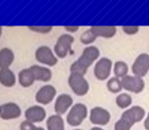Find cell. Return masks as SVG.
<instances>
[{"label":"cell","mask_w":149,"mask_h":130,"mask_svg":"<svg viewBox=\"0 0 149 130\" xmlns=\"http://www.w3.org/2000/svg\"><path fill=\"white\" fill-rule=\"evenodd\" d=\"M100 56V51L96 46H87L83 50L80 57L74 61L70 66L71 73H79L81 75H85L92 63L98 60Z\"/></svg>","instance_id":"1"},{"label":"cell","mask_w":149,"mask_h":130,"mask_svg":"<svg viewBox=\"0 0 149 130\" xmlns=\"http://www.w3.org/2000/svg\"><path fill=\"white\" fill-rule=\"evenodd\" d=\"M87 114H88V110L87 107L84 104L81 103H77V104L73 105L72 108L69 110L68 114H67V123L70 126L76 127L82 124L83 121L86 119Z\"/></svg>","instance_id":"2"},{"label":"cell","mask_w":149,"mask_h":130,"mask_svg":"<svg viewBox=\"0 0 149 130\" xmlns=\"http://www.w3.org/2000/svg\"><path fill=\"white\" fill-rule=\"evenodd\" d=\"M68 85L76 96L82 97L89 92V83L84 75L79 73H70L68 77Z\"/></svg>","instance_id":"3"},{"label":"cell","mask_w":149,"mask_h":130,"mask_svg":"<svg viewBox=\"0 0 149 130\" xmlns=\"http://www.w3.org/2000/svg\"><path fill=\"white\" fill-rule=\"evenodd\" d=\"M73 43H74V37L71 36L70 34L61 35L54 46V51H55L56 56L62 58V59L66 57L70 52Z\"/></svg>","instance_id":"4"},{"label":"cell","mask_w":149,"mask_h":130,"mask_svg":"<svg viewBox=\"0 0 149 130\" xmlns=\"http://www.w3.org/2000/svg\"><path fill=\"white\" fill-rule=\"evenodd\" d=\"M113 69V62L110 58L102 57L96 61L93 68L94 76L98 80H107L110 77Z\"/></svg>","instance_id":"5"},{"label":"cell","mask_w":149,"mask_h":130,"mask_svg":"<svg viewBox=\"0 0 149 130\" xmlns=\"http://www.w3.org/2000/svg\"><path fill=\"white\" fill-rule=\"evenodd\" d=\"M122 85H123V89H126L129 93L133 94H140L143 92L144 87H145V82H144L143 78L139 76H135V75H129L123 77L121 79Z\"/></svg>","instance_id":"6"},{"label":"cell","mask_w":149,"mask_h":130,"mask_svg":"<svg viewBox=\"0 0 149 130\" xmlns=\"http://www.w3.org/2000/svg\"><path fill=\"white\" fill-rule=\"evenodd\" d=\"M35 57L39 63L48 65V66H54L58 62L57 56L48 46H41L38 48L35 52Z\"/></svg>","instance_id":"7"},{"label":"cell","mask_w":149,"mask_h":130,"mask_svg":"<svg viewBox=\"0 0 149 130\" xmlns=\"http://www.w3.org/2000/svg\"><path fill=\"white\" fill-rule=\"evenodd\" d=\"M89 120L96 126H106L111 121V113L102 107H94L90 110Z\"/></svg>","instance_id":"8"},{"label":"cell","mask_w":149,"mask_h":130,"mask_svg":"<svg viewBox=\"0 0 149 130\" xmlns=\"http://www.w3.org/2000/svg\"><path fill=\"white\" fill-rule=\"evenodd\" d=\"M146 112L142 107L140 106H131L129 109L124 111L121 118L124 119L126 122L129 123L131 126H134L136 123L142 121L145 118Z\"/></svg>","instance_id":"9"},{"label":"cell","mask_w":149,"mask_h":130,"mask_svg":"<svg viewBox=\"0 0 149 130\" xmlns=\"http://www.w3.org/2000/svg\"><path fill=\"white\" fill-rule=\"evenodd\" d=\"M149 71V54L142 53L136 57L132 64V73L135 76L143 78Z\"/></svg>","instance_id":"10"},{"label":"cell","mask_w":149,"mask_h":130,"mask_svg":"<svg viewBox=\"0 0 149 130\" xmlns=\"http://www.w3.org/2000/svg\"><path fill=\"white\" fill-rule=\"evenodd\" d=\"M22 115V110L19 106L15 103H5L0 105V119L3 120H12L17 119Z\"/></svg>","instance_id":"11"},{"label":"cell","mask_w":149,"mask_h":130,"mask_svg":"<svg viewBox=\"0 0 149 130\" xmlns=\"http://www.w3.org/2000/svg\"><path fill=\"white\" fill-rule=\"evenodd\" d=\"M57 95L56 89L51 85H46L42 87L36 94V101L41 105H48L54 100Z\"/></svg>","instance_id":"12"},{"label":"cell","mask_w":149,"mask_h":130,"mask_svg":"<svg viewBox=\"0 0 149 130\" xmlns=\"http://www.w3.org/2000/svg\"><path fill=\"white\" fill-rule=\"evenodd\" d=\"M73 106V99L68 94H62V95L58 96L55 101V106H54V110H55L56 114L63 115L70 110Z\"/></svg>","instance_id":"13"},{"label":"cell","mask_w":149,"mask_h":130,"mask_svg":"<svg viewBox=\"0 0 149 130\" xmlns=\"http://www.w3.org/2000/svg\"><path fill=\"white\" fill-rule=\"evenodd\" d=\"M46 110L41 106H31L28 108L24 112L26 120L30 121L31 123L43 122L46 119Z\"/></svg>","instance_id":"14"},{"label":"cell","mask_w":149,"mask_h":130,"mask_svg":"<svg viewBox=\"0 0 149 130\" xmlns=\"http://www.w3.org/2000/svg\"><path fill=\"white\" fill-rule=\"evenodd\" d=\"M90 31L96 36V38H111L115 37L117 34V28L115 26H92Z\"/></svg>","instance_id":"15"},{"label":"cell","mask_w":149,"mask_h":130,"mask_svg":"<svg viewBox=\"0 0 149 130\" xmlns=\"http://www.w3.org/2000/svg\"><path fill=\"white\" fill-rule=\"evenodd\" d=\"M31 70L33 71V75H35L36 80L40 81H49L52 78V71L51 69L47 68L45 66H41V65H33L30 67Z\"/></svg>","instance_id":"16"},{"label":"cell","mask_w":149,"mask_h":130,"mask_svg":"<svg viewBox=\"0 0 149 130\" xmlns=\"http://www.w3.org/2000/svg\"><path fill=\"white\" fill-rule=\"evenodd\" d=\"M0 83L6 87H11L16 83L15 74L10 68L0 69Z\"/></svg>","instance_id":"17"},{"label":"cell","mask_w":149,"mask_h":130,"mask_svg":"<svg viewBox=\"0 0 149 130\" xmlns=\"http://www.w3.org/2000/svg\"><path fill=\"white\" fill-rule=\"evenodd\" d=\"M14 61V53L9 48L0 49V69L9 68V66Z\"/></svg>","instance_id":"18"},{"label":"cell","mask_w":149,"mask_h":130,"mask_svg":"<svg viewBox=\"0 0 149 130\" xmlns=\"http://www.w3.org/2000/svg\"><path fill=\"white\" fill-rule=\"evenodd\" d=\"M35 80H36L35 75H33V71L31 70V68L22 69L18 73V81H19V85L22 87H31V85H33Z\"/></svg>","instance_id":"19"},{"label":"cell","mask_w":149,"mask_h":130,"mask_svg":"<svg viewBox=\"0 0 149 130\" xmlns=\"http://www.w3.org/2000/svg\"><path fill=\"white\" fill-rule=\"evenodd\" d=\"M47 130H65V123L62 116L52 115L47 120Z\"/></svg>","instance_id":"20"},{"label":"cell","mask_w":149,"mask_h":130,"mask_svg":"<svg viewBox=\"0 0 149 130\" xmlns=\"http://www.w3.org/2000/svg\"><path fill=\"white\" fill-rule=\"evenodd\" d=\"M133 99H132L131 95L127 93H122L120 94L118 97L116 98V104L120 109H129L132 105Z\"/></svg>","instance_id":"21"},{"label":"cell","mask_w":149,"mask_h":130,"mask_svg":"<svg viewBox=\"0 0 149 130\" xmlns=\"http://www.w3.org/2000/svg\"><path fill=\"white\" fill-rule=\"evenodd\" d=\"M114 73L115 76L118 78H123V77L127 76L128 72H129V66L126 62L124 61H117L114 64Z\"/></svg>","instance_id":"22"},{"label":"cell","mask_w":149,"mask_h":130,"mask_svg":"<svg viewBox=\"0 0 149 130\" xmlns=\"http://www.w3.org/2000/svg\"><path fill=\"white\" fill-rule=\"evenodd\" d=\"M107 87L112 94H119L123 89V85H122L121 78L114 76L110 78L107 82Z\"/></svg>","instance_id":"23"},{"label":"cell","mask_w":149,"mask_h":130,"mask_svg":"<svg viewBox=\"0 0 149 130\" xmlns=\"http://www.w3.org/2000/svg\"><path fill=\"white\" fill-rule=\"evenodd\" d=\"M95 40H96V36L90 31V29L85 31V32H83L80 36V42L83 45H87V46L91 45Z\"/></svg>","instance_id":"24"},{"label":"cell","mask_w":149,"mask_h":130,"mask_svg":"<svg viewBox=\"0 0 149 130\" xmlns=\"http://www.w3.org/2000/svg\"><path fill=\"white\" fill-rule=\"evenodd\" d=\"M28 29L35 33L49 34L52 30H53V27L52 26H29Z\"/></svg>","instance_id":"25"},{"label":"cell","mask_w":149,"mask_h":130,"mask_svg":"<svg viewBox=\"0 0 149 130\" xmlns=\"http://www.w3.org/2000/svg\"><path fill=\"white\" fill-rule=\"evenodd\" d=\"M133 126L129 124L128 122H126L124 119L120 118L116 123H115L114 129L115 130H131V128Z\"/></svg>","instance_id":"26"},{"label":"cell","mask_w":149,"mask_h":130,"mask_svg":"<svg viewBox=\"0 0 149 130\" xmlns=\"http://www.w3.org/2000/svg\"><path fill=\"white\" fill-rule=\"evenodd\" d=\"M123 32L128 36H134L139 33L140 28L138 26H124L122 27Z\"/></svg>","instance_id":"27"},{"label":"cell","mask_w":149,"mask_h":130,"mask_svg":"<svg viewBox=\"0 0 149 130\" xmlns=\"http://www.w3.org/2000/svg\"><path fill=\"white\" fill-rule=\"evenodd\" d=\"M19 128L20 130H37V126L35 125V123H31L30 121L26 120L22 122Z\"/></svg>","instance_id":"28"},{"label":"cell","mask_w":149,"mask_h":130,"mask_svg":"<svg viewBox=\"0 0 149 130\" xmlns=\"http://www.w3.org/2000/svg\"><path fill=\"white\" fill-rule=\"evenodd\" d=\"M64 29L67 31L68 33H76L79 30L78 26H65Z\"/></svg>","instance_id":"29"},{"label":"cell","mask_w":149,"mask_h":130,"mask_svg":"<svg viewBox=\"0 0 149 130\" xmlns=\"http://www.w3.org/2000/svg\"><path fill=\"white\" fill-rule=\"evenodd\" d=\"M144 128L146 130H149V113L147 114V116H146L145 120H144Z\"/></svg>","instance_id":"30"},{"label":"cell","mask_w":149,"mask_h":130,"mask_svg":"<svg viewBox=\"0 0 149 130\" xmlns=\"http://www.w3.org/2000/svg\"><path fill=\"white\" fill-rule=\"evenodd\" d=\"M90 130H104V129H102V127H100V126H94V127H92V128H90Z\"/></svg>","instance_id":"31"},{"label":"cell","mask_w":149,"mask_h":130,"mask_svg":"<svg viewBox=\"0 0 149 130\" xmlns=\"http://www.w3.org/2000/svg\"><path fill=\"white\" fill-rule=\"evenodd\" d=\"M37 130H45L43 127H37Z\"/></svg>","instance_id":"32"},{"label":"cell","mask_w":149,"mask_h":130,"mask_svg":"<svg viewBox=\"0 0 149 130\" xmlns=\"http://www.w3.org/2000/svg\"><path fill=\"white\" fill-rule=\"evenodd\" d=\"M1 34H2V27L0 26V37H1Z\"/></svg>","instance_id":"33"},{"label":"cell","mask_w":149,"mask_h":130,"mask_svg":"<svg viewBox=\"0 0 149 130\" xmlns=\"http://www.w3.org/2000/svg\"><path fill=\"white\" fill-rule=\"evenodd\" d=\"M74 130H82V129H74Z\"/></svg>","instance_id":"34"}]
</instances>
